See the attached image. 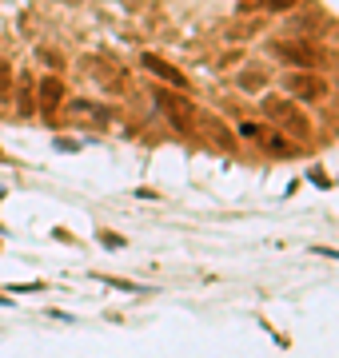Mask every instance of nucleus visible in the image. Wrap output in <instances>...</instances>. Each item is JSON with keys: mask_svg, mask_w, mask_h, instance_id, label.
I'll return each instance as SVG.
<instances>
[{"mask_svg": "<svg viewBox=\"0 0 339 358\" xmlns=\"http://www.w3.org/2000/svg\"><path fill=\"white\" fill-rule=\"evenodd\" d=\"M263 112L272 115L275 124H287V128H291V136H296L300 143H307V140H312V124H307V115H300V112H296V103H291V100L268 96V100H263Z\"/></svg>", "mask_w": 339, "mask_h": 358, "instance_id": "f257e3e1", "label": "nucleus"}, {"mask_svg": "<svg viewBox=\"0 0 339 358\" xmlns=\"http://www.w3.org/2000/svg\"><path fill=\"white\" fill-rule=\"evenodd\" d=\"M284 92L287 96H296L303 103H315L327 96V80H319L315 72H287L284 76Z\"/></svg>", "mask_w": 339, "mask_h": 358, "instance_id": "f03ea898", "label": "nucleus"}, {"mask_svg": "<svg viewBox=\"0 0 339 358\" xmlns=\"http://www.w3.org/2000/svg\"><path fill=\"white\" fill-rule=\"evenodd\" d=\"M275 56H284L296 68H315V52L303 40H275Z\"/></svg>", "mask_w": 339, "mask_h": 358, "instance_id": "7ed1b4c3", "label": "nucleus"}, {"mask_svg": "<svg viewBox=\"0 0 339 358\" xmlns=\"http://www.w3.org/2000/svg\"><path fill=\"white\" fill-rule=\"evenodd\" d=\"M140 64L148 68L152 76H160L164 84H172V88H184V84H188V80H184L180 72H176V68L168 64V60H160V56H152V52H144V56H140Z\"/></svg>", "mask_w": 339, "mask_h": 358, "instance_id": "20e7f679", "label": "nucleus"}, {"mask_svg": "<svg viewBox=\"0 0 339 358\" xmlns=\"http://www.w3.org/2000/svg\"><path fill=\"white\" fill-rule=\"evenodd\" d=\"M156 103L172 115V120H176V128L188 131V120H192V103H188V100H176V96H168V92H156Z\"/></svg>", "mask_w": 339, "mask_h": 358, "instance_id": "39448f33", "label": "nucleus"}, {"mask_svg": "<svg viewBox=\"0 0 339 358\" xmlns=\"http://www.w3.org/2000/svg\"><path fill=\"white\" fill-rule=\"evenodd\" d=\"M60 100H64V88H60V76H48L40 80V112L53 115L56 108H60Z\"/></svg>", "mask_w": 339, "mask_h": 358, "instance_id": "423d86ee", "label": "nucleus"}, {"mask_svg": "<svg viewBox=\"0 0 339 358\" xmlns=\"http://www.w3.org/2000/svg\"><path fill=\"white\" fill-rule=\"evenodd\" d=\"M200 124H204V128H208V136L216 143H223V148H228V143H232V136H228V128H223V124H216V120H212V115H200Z\"/></svg>", "mask_w": 339, "mask_h": 358, "instance_id": "0eeeda50", "label": "nucleus"}, {"mask_svg": "<svg viewBox=\"0 0 339 358\" xmlns=\"http://www.w3.org/2000/svg\"><path fill=\"white\" fill-rule=\"evenodd\" d=\"M88 72H92V76H96V80H104L108 88H116L120 80H124V76H112V72H108V64H104V60H88Z\"/></svg>", "mask_w": 339, "mask_h": 358, "instance_id": "6e6552de", "label": "nucleus"}, {"mask_svg": "<svg viewBox=\"0 0 339 358\" xmlns=\"http://www.w3.org/2000/svg\"><path fill=\"white\" fill-rule=\"evenodd\" d=\"M256 8H263V13H284V8H296V0H256Z\"/></svg>", "mask_w": 339, "mask_h": 358, "instance_id": "1a4fd4ad", "label": "nucleus"}, {"mask_svg": "<svg viewBox=\"0 0 339 358\" xmlns=\"http://www.w3.org/2000/svg\"><path fill=\"white\" fill-rule=\"evenodd\" d=\"M240 84H244V88H263V72H244V76H240Z\"/></svg>", "mask_w": 339, "mask_h": 358, "instance_id": "9d476101", "label": "nucleus"}, {"mask_svg": "<svg viewBox=\"0 0 339 358\" xmlns=\"http://www.w3.org/2000/svg\"><path fill=\"white\" fill-rule=\"evenodd\" d=\"M240 136H244V140H263V128H260V124H244Z\"/></svg>", "mask_w": 339, "mask_h": 358, "instance_id": "9b49d317", "label": "nucleus"}, {"mask_svg": "<svg viewBox=\"0 0 339 358\" xmlns=\"http://www.w3.org/2000/svg\"><path fill=\"white\" fill-rule=\"evenodd\" d=\"M8 84H13V72H8V64H4V60H0V96L8 92Z\"/></svg>", "mask_w": 339, "mask_h": 358, "instance_id": "f8f14e48", "label": "nucleus"}, {"mask_svg": "<svg viewBox=\"0 0 339 358\" xmlns=\"http://www.w3.org/2000/svg\"><path fill=\"white\" fill-rule=\"evenodd\" d=\"M40 60H44V64H53V68H64V60H60V56H56V52H40Z\"/></svg>", "mask_w": 339, "mask_h": 358, "instance_id": "ddd939ff", "label": "nucleus"}, {"mask_svg": "<svg viewBox=\"0 0 339 358\" xmlns=\"http://www.w3.org/2000/svg\"><path fill=\"white\" fill-rule=\"evenodd\" d=\"M312 255H319V259H335V263H339V251H331V247H312Z\"/></svg>", "mask_w": 339, "mask_h": 358, "instance_id": "4468645a", "label": "nucleus"}]
</instances>
